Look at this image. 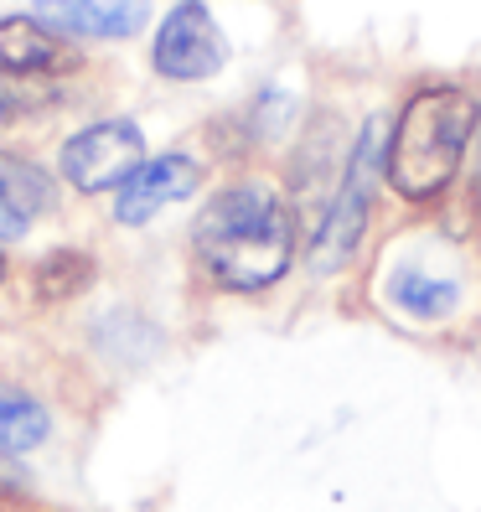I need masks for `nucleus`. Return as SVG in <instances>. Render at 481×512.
Instances as JSON below:
<instances>
[{"mask_svg":"<svg viewBox=\"0 0 481 512\" xmlns=\"http://www.w3.org/2000/svg\"><path fill=\"white\" fill-rule=\"evenodd\" d=\"M0 285H6V254H0Z\"/></svg>","mask_w":481,"mask_h":512,"instance_id":"16","label":"nucleus"},{"mask_svg":"<svg viewBox=\"0 0 481 512\" xmlns=\"http://www.w3.org/2000/svg\"><path fill=\"white\" fill-rule=\"evenodd\" d=\"M63 99L52 73H26V68H6L0 63V125H16L26 114H42Z\"/></svg>","mask_w":481,"mask_h":512,"instance_id":"12","label":"nucleus"},{"mask_svg":"<svg viewBox=\"0 0 481 512\" xmlns=\"http://www.w3.org/2000/svg\"><path fill=\"white\" fill-rule=\"evenodd\" d=\"M26 233V218H16L11 207H0V238H21Z\"/></svg>","mask_w":481,"mask_h":512,"instance_id":"14","label":"nucleus"},{"mask_svg":"<svg viewBox=\"0 0 481 512\" xmlns=\"http://www.w3.org/2000/svg\"><path fill=\"white\" fill-rule=\"evenodd\" d=\"M388 295H394L399 311H409V316H419V321H440V316L456 311V300H461L456 285L425 275V269H399V275L388 280Z\"/></svg>","mask_w":481,"mask_h":512,"instance_id":"11","label":"nucleus"},{"mask_svg":"<svg viewBox=\"0 0 481 512\" xmlns=\"http://www.w3.org/2000/svg\"><path fill=\"white\" fill-rule=\"evenodd\" d=\"M481 104L466 88H419L388 135L383 176L404 202H435L461 171Z\"/></svg>","mask_w":481,"mask_h":512,"instance_id":"2","label":"nucleus"},{"mask_svg":"<svg viewBox=\"0 0 481 512\" xmlns=\"http://www.w3.org/2000/svg\"><path fill=\"white\" fill-rule=\"evenodd\" d=\"M150 63H156V73L171 78V83H202V78L223 73L228 42L218 32L213 11H207L202 0H182V6L161 21L156 47H150Z\"/></svg>","mask_w":481,"mask_h":512,"instance_id":"5","label":"nucleus"},{"mask_svg":"<svg viewBox=\"0 0 481 512\" xmlns=\"http://www.w3.org/2000/svg\"><path fill=\"white\" fill-rule=\"evenodd\" d=\"M383 161H388L383 119H373V125L363 130V140H357V150H352V166H347V176H342L337 202L326 207V218H321V228H316V238H311V269H316V275H337V269L357 254V244H363L373 176H378Z\"/></svg>","mask_w":481,"mask_h":512,"instance_id":"3","label":"nucleus"},{"mask_svg":"<svg viewBox=\"0 0 481 512\" xmlns=\"http://www.w3.org/2000/svg\"><path fill=\"white\" fill-rule=\"evenodd\" d=\"M52 202V182L37 161L26 156H11V150H0V207H11L16 218L32 223L37 213H47Z\"/></svg>","mask_w":481,"mask_h":512,"instance_id":"10","label":"nucleus"},{"mask_svg":"<svg viewBox=\"0 0 481 512\" xmlns=\"http://www.w3.org/2000/svg\"><path fill=\"white\" fill-rule=\"evenodd\" d=\"M145 166V135L130 119H104V125H88L63 145V176L78 192H109L125 187L130 176Z\"/></svg>","mask_w":481,"mask_h":512,"instance_id":"4","label":"nucleus"},{"mask_svg":"<svg viewBox=\"0 0 481 512\" xmlns=\"http://www.w3.org/2000/svg\"><path fill=\"white\" fill-rule=\"evenodd\" d=\"M37 21L63 37H135L150 21V0H32Z\"/></svg>","mask_w":481,"mask_h":512,"instance_id":"7","label":"nucleus"},{"mask_svg":"<svg viewBox=\"0 0 481 512\" xmlns=\"http://www.w3.org/2000/svg\"><path fill=\"white\" fill-rule=\"evenodd\" d=\"M197 161L192 156H156L145 161L125 187H119V202H114V218L125 228H140L156 213H166L171 202H187L197 192Z\"/></svg>","mask_w":481,"mask_h":512,"instance_id":"6","label":"nucleus"},{"mask_svg":"<svg viewBox=\"0 0 481 512\" xmlns=\"http://www.w3.org/2000/svg\"><path fill=\"white\" fill-rule=\"evenodd\" d=\"M471 197H476V207H481V161H476V176H471Z\"/></svg>","mask_w":481,"mask_h":512,"instance_id":"15","label":"nucleus"},{"mask_svg":"<svg viewBox=\"0 0 481 512\" xmlns=\"http://www.w3.org/2000/svg\"><path fill=\"white\" fill-rule=\"evenodd\" d=\"M47 430H52L47 409L26 394V388L0 378V450H6V456H26V450H37L47 440Z\"/></svg>","mask_w":481,"mask_h":512,"instance_id":"9","label":"nucleus"},{"mask_svg":"<svg viewBox=\"0 0 481 512\" xmlns=\"http://www.w3.org/2000/svg\"><path fill=\"white\" fill-rule=\"evenodd\" d=\"M192 254L223 290H264L295 259V218L269 187H228L197 213Z\"/></svg>","mask_w":481,"mask_h":512,"instance_id":"1","label":"nucleus"},{"mask_svg":"<svg viewBox=\"0 0 481 512\" xmlns=\"http://www.w3.org/2000/svg\"><path fill=\"white\" fill-rule=\"evenodd\" d=\"M32 285H37V300H73L94 285V259L83 249H52L37 269H32Z\"/></svg>","mask_w":481,"mask_h":512,"instance_id":"13","label":"nucleus"},{"mask_svg":"<svg viewBox=\"0 0 481 512\" xmlns=\"http://www.w3.org/2000/svg\"><path fill=\"white\" fill-rule=\"evenodd\" d=\"M0 63L6 68H26V73H73L78 52L68 47L63 32H52L37 16H6L0 21Z\"/></svg>","mask_w":481,"mask_h":512,"instance_id":"8","label":"nucleus"}]
</instances>
